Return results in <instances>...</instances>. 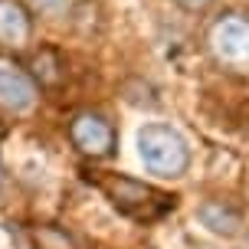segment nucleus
<instances>
[{"instance_id": "f257e3e1", "label": "nucleus", "mask_w": 249, "mask_h": 249, "mask_svg": "<svg viewBox=\"0 0 249 249\" xmlns=\"http://www.w3.org/2000/svg\"><path fill=\"white\" fill-rule=\"evenodd\" d=\"M138 154L151 174L161 177H180L190 164V151H187L184 138L164 124H148L138 131Z\"/></svg>"}, {"instance_id": "f03ea898", "label": "nucleus", "mask_w": 249, "mask_h": 249, "mask_svg": "<svg viewBox=\"0 0 249 249\" xmlns=\"http://www.w3.org/2000/svg\"><path fill=\"white\" fill-rule=\"evenodd\" d=\"M105 194L122 213H128L131 220H158L174 207V197H167L161 190H154L151 184H141V180H131V177H108L102 180Z\"/></svg>"}, {"instance_id": "7ed1b4c3", "label": "nucleus", "mask_w": 249, "mask_h": 249, "mask_svg": "<svg viewBox=\"0 0 249 249\" xmlns=\"http://www.w3.org/2000/svg\"><path fill=\"white\" fill-rule=\"evenodd\" d=\"M69 138H72L75 148L82 154H89V158H105L115 148V128L102 115H92V112L75 115L72 124H69Z\"/></svg>"}, {"instance_id": "20e7f679", "label": "nucleus", "mask_w": 249, "mask_h": 249, "mask_svg": "<svg viewBox=\"0 0 249 249\" xmlns=\"http://www.w3.org/2000/svg\"><path fill=\"white\" fill-rule=\"evenodd\" d=\"M0 105L10 112H30L36 105V82L7 62H0Z\"/></svg>"}, {"instance_id": "39448f33", "label": "nucleus", "mask_w": 249, "mask_h": 249, "mask_svg": "<svg viewBox=\"0 0 249 249\" xmlns=\"http://www.w3.org/2000/svg\"><path fill=\"white\" fill-rule=\"evenodd\" d=\"M30 17L17 0H0V43L3 46H20L30 39Z\"/></svg>"}, {"instance_id": "423d86ee", "label": "nucleus", "mask_w": 249, "mask_h": 249, "mask_svg": "<svg viewBox=\"0 0 249 249\" xmlns=\"http://www.w3.org/2000/svg\"><path fill=\"white\" fill-rule=\"evenodd\" d=\"M200 220L210 226L213 233H236L239 230V213L233 207H226L223 200H210V203H203L200 207Z\"/></svg>"}, {"instance_id": "0eeeda50", "label": "nucleus", "mask_w": 249, "mask_h": 249, "mask_svg": "<svg viewBox=\"0 0 249 249\" xmlns=\"http://www.w3.org/2000/svg\"><path fill=\"white\" fill-rule=\"evenodd\" d=\"M39 7H59V3H66V0H36Z\"/></svg>"}, {"instance_id": "6e6552de", "label": "nucleus", "mask_w": 249, "mask_h": 249, "mask_svg": "<svg viewBox=\"0 0 249 249\" xmlns=\"http://www.w3.org/2000/svg\"><path fill=\"white\" fill-rule=\"evenodd\" d=\"M180 3H184V7H203L207 0H180Z\"/></svg>"}]
</instances>
